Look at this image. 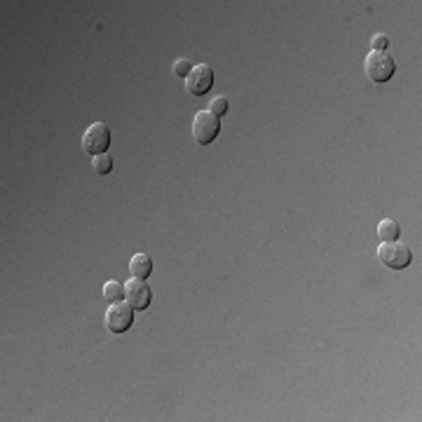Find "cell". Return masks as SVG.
I'll return each mask as SVG.
<instances>
[{"mask_svg": "<svg viewBox=\"0 0 422 422\" xmlns=\"http://www.w3.org/2000/svg\"><path fill=\"white\" fill-rule=\"evenodd\" d=\"M394 70H397V63L387 52H371L363 61V73L371 82H387L394 75Z\"/></svg>", "mask_w": 422, "mask_h": 422, "instance_id": "1", "label": "cell"}, {"mask_svg": "<svg viewBox=\"0 0 422 422\" xmlns=\"http://www.w3.org/2000/svg\"><path fill=\"white\" fill-rule=\"evenodd\" d=\"M220 132V118L211 113V110H199L193 118V139L199 146H209L211 141H216Z\"/></svg>", "mask_w": 422, "mask_h": 422, "instance_id": "2", "label": "cell"}, {"mask_svg": "<svg viewBox=\"0 0 422 422\" xmlns=\"http://www.w3.org/2000/svg\"><path fill=\"white\" fill-rule=\"evenodd\" d=\"M134 312L136 310L129 303H110L106 315H103V324L110 333H125V331L132 329L134 324Z\"/></svg>", "mask_w": 422, "mask_h": 422, "instance_id": "3", "label": "cell"}, {"mask_svg": "<svg viewBox=\"0 0 422 422\" xmlns=\"http://www.w3.org/2000/svg\"><path fill=\"white\" fill-rule=\"evenodd\" d=\"M378 258H380V263L389 270H404L411 265L413 253L406 244H401L397 239V242H382L380 249H378Z\"/></svg>", "mask_w": 422, "mask_h": 422, "instance_id": "4", "label": "cell"}, {"mask_svg": "<svg viewBox=\"0 0 422 422\" xmlns=\"http://www.w3.org/2000/svg\"><path fill=\"white\" fill-rule=\"evenodd\" d=\"M108 146H110V129H108V125H103V122H92V125L84 129V134H82L84 153H89L94 158V155L106 153Z\"/></svg>", "mask_w": 422, "mask_h": 422, "instance_id": "5", "label": "cell"}, {"mask_svg": "<svg viewBox=\"0 0 422 422\" xmlns=\"http://www.w3.org/2000/svg\"><path fill=\"white\" fill-rule=\"evenodd\" d=\"M211 87H213V68L209 63H197V66H193V70L186 77L188 94L204 96V94H209Z\"/></svg>", "mask_w": 422, "mask_h": 422, "instance_id": "6", "label": "cell"}, {"mask_svg": "<svg viewBox=\"0 0 422 422\" xmlns=\"http://www.w3.org/2000/svg\"><path fill=\"white\" fill-rule=\"evenodd\" d=\"M125 301L132 305L136 312H141V310H146L148 305H151L153 291L146 284V279H136V277L129 279V282L125 284Z\"/></svg>", "mask_w": 422, "mask_h": 422, "instance_id": "7", "label": "cell"}, {"mask_svg": "<svg viewBox=\"0 0 422 422\" xmlns=\"http://www.w3.org/2000/svg\"><path fill=\"white\" fill-rule=\"evenodd\" d=\"M129 272L136 279H148L153 272V258L148 253H134L132 261H129Z\"/></svg>", "mask_w": 422, "mask_h": 422, "instance_id": "8", "label": "cell"}, {"mask_svg": "<svg viewBox=\"0 0 422 422\" xmlns=\"http://www.w3.org/2000/svg\"><path fill=\"white\" fill-rule=\"evenodd\" d=\"M401 235V228L394 218H382L378 223V237L380 242H397Z\"/></svg>", "mask_w": 422, "mask_h": 422, "instance_id": "9", "label": "cell"}, {"mask_svg": "<svg viewBox=\"0 0 422 422\" xmlns=\"http://www.w3.org/2000/svg\"><path fill=\"white\" fill-rule=\"evenodd\" d=\"M103 298H106L108 303H120L122 298H125V284L118 282V279H108V282L103 284Z\"/></svg>", "mask_w": 422, "mask_h": 422, "instance_id": "10", "label": "cell"}, {"mask_svg": "<svg viewBox=\"0 0 422 422\" xmlns=\"http://www.w3.org/2000/svg\"><path fill=\"white\" fill-rule=\"evenodd\" d=\"M92 169L96 174H99V176H106V174H110L113 172V158H110V155H94L92 158Z\"/></svg>", "mask_w": 422, "mask_h": 422, "instance_id": "11", "label": "cell"}, {"mask_svg": "<svg viewBox=\"0 0 422 422\" xmlns=\"http://www.w3.org/2000/svg\"><path fill=\"white\" fill-rule=\"evenodd\" d=\"M209 110L216 115V118H223V115L228 113V99H225V96H216V99H211Z\"/></svg>", "mask_w": 422, "mask_h": 422, "instance_id": "12", "label": "cell"}, {"mask_svg": "<svg viewBox=\"0 0 422 422\" xmlns=\"http://www.w3.org/2000/svg\"><path fill=\"white\" fill-rule=\"evenodd\" d=\"M193 70V61H188V59H179V61H174V75H179V77H188V73Z\"/></svg>", "mask_w": 422, "mask_h": 422, "instance_id": "13", "label": "cell"}, {"mask_svg": "<svg viewBox=\"0 0 422 422\" xmlns=\"http://www.w3.org/2000/svg\"><path fill=\"white\" fill-rule=\"evenodd\" d=\"M387 45H389V38L385 33H375L373 40H371V52H387Z\"/></svg>", "mask_w": 422, "mask_h": 422, "instance_id": "14", "label": "cell"}]
</instances>
